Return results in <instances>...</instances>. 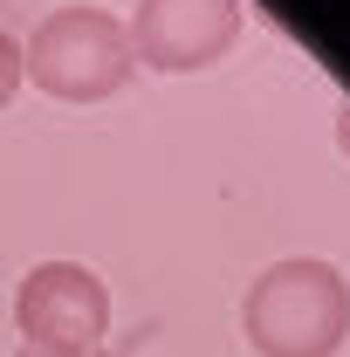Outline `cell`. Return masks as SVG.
<instances>
[{
    "label": "cell",
    "instance_id": "1",
    "mask_svg": "<svg viewBox=\"0 0 350 357\" xmlns=\"http://www.w3.org/2000/svg\"><path fill=\"white\" fill-rule=\"evenodd\" d=\"M241 330L254 357H337L350 337V282L337 261L289 255L261 268L241 296Z\"/></svg>",
    "mask_w": 350,
    "mask_h": 357
},
{
    "label": "cell",
    "instance_id": "2",
    "mask_svg": "<svg viewBox=\"0 0 350 357\" xmlns=\"http://www.w3.org/2000/svg\"><path fill=\"white\" fill-rule=\"evenodd\" d=\"M21 69L28 83L55 96V103H103L131 83L137 55H131V28L110 14V7H55L35 21V35L21 48Z\"/></svg>",
    "mask_w": 350,
    "mask_h": 357
},
{
    "label": "cell",
    "instance_id": "3",
    "mask_svg": "<svg viewBox=\"0 0 350 357\" xmlns=\"http://www.w3.org/2000/svg\"><path fill=\"white\" fill-rule=\"evenodd\" d=\"M124 28H131L137 69L185 76V69H213L220 55L241 42L248 7L241 0H137V14Z\"/></svg>",
    "mask_w": 350,
    "mask_h": 357
},
{
    "label": "cell",
    "instance_id": "4",
    "mask_svg": "<svg viewBox=\"0 0 350 357\" xmlns=\"http://www.w3.org/2000/svg\"><path fill=\"white\" fill-rule=\"evenodd\" d=\"M14 330L42 351H96L110 330V289L83 261H35L14 289Z\"/></svg>",
    "mask_w": 350,
    "mask_h": 357
},
{
    "label": "cell",
    "instance_id": "5",
    "mask_svg": "<svg viewBox=\"0 0 350 357\" xmlns=\"http://www.w3.org/2000/svg\"><path fill=\"white\" fill-rule=\"evenodd\" d=\"M21 83H28V69H21V42L0 28V110L14 103V89H21Z\"/></svg>",
    "mask_w": 350,
    "mask_h": 357
},
{
    "label": "cell",
    "instance_id": "6",
    "mask_svg": "<svg viewBox=\"0 0 350 357\" xmlns=\"http://www.w3.org/2000/svg\"><path fill=\"white\" fill-rule=\"evenodd\" d=\"M14 357H110V351H103V344H96V351H42V344H21Z\"/></svg>",
    "mask_w": 350,
    "mask_h": 357
},
{
    "label": "cell",
    "instance_id": "7",
    "mask_svg": "<svg viewBox=\"0 0 350 357\" xmlns=\"http://www.w3.org/2000/svg\"><path fill=\"white\" fill-rule=\"evenodd\" d=\"M337 144L350 151V103H337Z\"/></svg>",
    "mask_w": 350,
    "mask_h": 357
}]
</instances>
